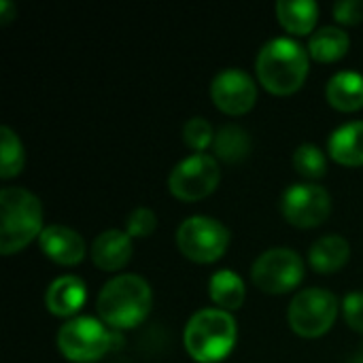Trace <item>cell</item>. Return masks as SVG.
<instances>
[{
    "label": "cell",
    "instance_id": "cell-15",
    "mask_svg": "<svg viewBox=\"0 0 363 363\" xmlns=\"http://www.w3.org/2000/svg\"><path fill=\"white\" fill-rule=\"evenodd\" d=\"M328 153L340 166H363V121H351L334 130L328 143Z\"/></svg>",
    "mask_w": 363,
    "mask_h": 363
},
{
    "label": "cell",
    "instance_id": "cell-7",
    "mask_svg": "<svg viewBox=\"0 0 363 363\" xmlns=\"http://www.w3.org/2000/svg\"><path fill=\"white\" fill-rule=\"evenodd\" d=\"M338 317V300L328 289H304L294 296L287 321L289 328L302 338H319L332 330Z\"/></svg>",
    "mask_w": 363,
    "mask_h": 363
},
{
    "label": "cell",
    "instance_id": "cell-9",
    "mask_svg": "<svg viewBox=\"0 0 363 363\" xmlns=\"http://www.w3.org/2000/svg\"><path fill=\"white\" fill-rule=\"evenodd\" d=\"M219 181H221V170L217 157L196 153L191 157H185L172 168L168 177V189L177 200L198 202L211 196L217 189Z\"/></svg>",
    "mask_w": 363,
    "mask_h": 363
},
{
    "label": "cell",
    "instance_id": "cell-23",
    "mask_svg": "<svg viewBox=\"0 0 363 363\" xmlns=\"http://www.w3.org/2000/svg\"><path fill=\"white\" fill-rule=\"evenodd\" d=\"M294 168L304 179H321L328 172L325 153L317 145H300L294 153Z\"/></svg>",
    "mask_w": 363,
    "mask_h": 363
},
{
    "label": "cell",
    "instance_id": "cell-22",
    "mask_svg": "<svg viewBox=\"0 0 363 363\" xmlns=\"http://www.w3.org/2000/svg\"><path fill=\"white\" fill-rule=\"evenodd\" d=\"M23 164H26L23 145L19 136L9 125H4L0 130V177L4 181L17 177L23 170Z\"/></svg>",
    "mask_w": 363,
    "mask_h": 363
},
{
    "label": "cell",
    "instance_id": "cell-14",
    "mask_svg": "<svg viewBox=\"0 0 363 363\" xmlns=\"http://www.w3.org/2000/svg\"><path fill=\"white\" fill-rule=\"evenodd\" d=\"M87 300V287L79 277H60L55 279L45 294V306L55 317H72L83 308Z\"/></svg>",
    "mask_w": 363,
    "mask_h": 363
},
{
    "label": "cell",
    "instance_id": "cell-29",
    "mask_svg": "<svg viewBox=\"0 0 363 363\" xmlns=\"http://www.w3.org/2000/svg\"><path fill=\"white\" fill-rule=\"evenodd\" d=\"M349 363H363V347L359 349V353H357V355H355V357H353Z\"/></svg>",
    "mask_w": 363,
    "mask_h": 363
},
{
    "label": "cell",
    "instance_id": "cell-10",
    "mask_svg": "<svg viewBox=\"0 0 363 363\" xmlns=\"http://www.w3.org/2000/svg\"><path fill=\"white\" fill-rule=\"evenodd\" d=\"M281 211L291 225L311 230L328 221L332 213V198L315 183H298L285 189Z\"/></svg>",
    "mask_w": 363,
    "mask_h": 363
},
{
    "label": "cell",
    "instance_id": "cell-18",
    "mask_svg": "<svg viewBox=\"0 0 363 363\" xmlns=\"http://www.w3.org/2000/svg\"><path fill=\"white\" fill-rule=\"evenodd\" d=\"M277 17L289 34L313 36V30L319 19V6L313 0H281L277 4Z\"/></svg>",
    "mask_w": 363,
    "mask_h": 363
},
{
    "label": "cell",
    "instance_id": "cell-5",
    "mask_svg": "<svg viewBox=\"0 0 363 363\" xmlns=\"http://www.w3.org/2000/svg\"><path fill=\"white\" fill-rule=\"evenodd\" d=\"M111 328L94 317H77L57 332V349L72 363L100 362L111 347Z\"/></svg>",
    "mask_w": 363,
    "mask_h": 363
},
{
    "label": "cell",
    "instance_id": "cell-12",
    "mask_svg": "<svg viewBox=\"0 0 363 363\" xmlns=\"http://www.w3.org/2000/svg\"><path fill=\"white\" fill-rule=\"evenodd\" d=\"M38 247L60 266H77L85 259V240L66 225H47L38 236Z\"/></svg>",
    "mask_w": 363,
    "mask_h": 363
},
{
    "label": "cell",
    "instance_id": "cell-11",
    "mask_svg": "<svg viewBox=\"0 0 363 363\" xmlns=\"http://www.w3.org/2000/svg\"><path fill=\"white\" fill-rule=\"evenodd\" d=\"M211 98L215 106L232 117L249 113L257 102L255 81L240 68L221 70L211 83Z\"/></svg>",
    "mask_w": 363,
    "mask_h": 363
},
{
    "label": "cell",
    "instance_id": "cell-28",
    "mask_svg": "<svg viewBox=\"0 0 363 363\" xmlns=\"http://www.w3.org/2000/svg\"><path fill=\"white\" fill-rule=\"evenodd\" d=\"M17 15V9L11 2H0V23H9Z\"/></svg>",
    "mask_w": 363,
    "mask_h": 363
},
{
    "label": "cell",
    "instance_id": "cell-19",
    "mask_svg": "<svg viewBox=\"0 0 363 363\" xmlns=\"http://www.w3.org/2000/svg\"><path fill=\"white\" fill-rule=\"evenodd\" d=\"M351 47V38L345 30L336 26H323L308 38V55L321 64L338 62L347 55Z\"/></svg>",
    "mask_w": 363,
    "mask_h": 363
},
{
    "label": "cell",
    "instance_id": "cell-24",
    "mask_svg": "<svg viewBox=\"0 0 363 363\" xmlns=\"http://www.w3.org/2000/svg\"><path fill=\"white\" fill-rule=\"evenodd\" d=\"M183 140H185L187 147H191L194 151L202 153L206 147L213 145L215 134H213V128H211V123H208L206 119L194 117V119H189V121L185 123V128H183Z\"/></svg>",
    "mask_w": 363,
    "mask_h": 363
},
{
    "label": "cell",
    "instance_id": "cell-21",
    "mask_svg": "<svg viewBox=\"0 0 363 363\" xmlns=\"http://www.w3.org/2000/svg\"><path fill=\"white\" fill-rule=\"evenodd\" d=\"M208 294H211V300L225 313L238 311L247 298V289H245L242 279L232 270L215 272L211 277V283H208Z\"/></svg>",
    "mask_w": 363,
    "mask_h": 363
},
{
    "label": "cell",
    "instance_id": "cell-16",
    "mask_svg": "<svg viewBox=\"0 0 363 363\" xmlns=\"http://www.w3.org/2000/svg\"><path fill=\"white\" fill-rule=\"evenodd\" d=\"M325 98L340 113H355L363 108V74L351 70L334 74L328 81Z\"/></svg>",
    "mask_w": 363,
    "mask_h": 363
},
{
    "label": "cell",
    "instance_id": "cell-8",
    "mask_svg": "<svg viewBox=\"0 0 363 363\" xmlns=\"http://www.w3.org/2000/svg\"><path fill=\"white\" fill-rule=\"evenodd\" d=\"M251 279L264 294L283 296L304 281V262L294 249H268L255 259Z\"/></svg>",
    "mask_w": 363,
    "mask_h": 363
},
{
    "label": "cell",
    "instance_id": "cell-13",
    "mask_svg": "<svg viewBox=\"0 0 363 363\" xmlns=\"http://www.w3.org/2000/svg\"><path fill=\"white\" fill-rule=\"evenodd\" d=\"M91 259L104 272H117L132 259V238L121 230H106L91 245Z\"/></svg>",
    "mask_w": 363,
    "mask_h": 363
},
{
    "label": "cell",
    "instance_id": "cell-17",
    "mask_svg": "<svg viewBox=\"0 0 363 363\" xmlns=\"http://www.w3.org/2000/svg\"><path fill=\"white\" fill-rule=\"evenodd\" d=\"M351 257V247L342 236L330 234L319 238L308 251V264L319 274H334L347 266Z\"/></svg>",
    "mask_w": 363,
    "mask_h": 363
},
{
    "label": "cell",
    "instance_id": "cell-26",
    "mask_svg": "<svg viewBox=\"0 0 363 363\" xmlns=\"http://www.w3.org/2000/svg\"><path fill=\"white\" fill-rule=\"evenodd\" d=\"M342 313H345V321L349 323L351 330L363 334V294L355 291L349 294L342 302Z\"/></svg>",
    "mask_w": 363,
    "mask_h": 363
},
{
    "label": "cell",
    "instance_id": "cell-4",
    "mask_svg": "<svg viewBox=\"0 0 363 363\" xmlns=\"http://www.w3.org/2000/svg\"><path fill=\"white\" fill-rule=\"evenodd\" d=\"M236 336V321L230 313L221 308H204L187 321L183 345L194 362L219 363L234 351Z\"/></svg>",
    "mask_w": 363,
    "mask_h": 363
},
{
    "label": "cell",
    "instance_id": "cell-27",
    "mask_svg": "<svg viewBox=\"0 0 363 363\" xmlns=\"http://www.w3.org/2000/svg\"><path fill=\"white\" fill-rule=\"evenodd\" d=\"M334 19L342 26H357L363 19V0H342L334 4Z\"/></svg>",
    "mask_w": 363,
    "mask_h": 363
},
{
    "label": "cell",
    "instance_id": "cell-6",
    "mask_svg": "<svg viewBox=\"0 0 363 363\" xmlns=\"http://www.w3.org/2000/svg\"><path fill=\"white\" fill-rule=\"evenodd\" d=\"M177 245L187 259L196 264H213L225 255L230 247V232L221 221L196 215L179 225Z\"/></svg>",
    "mask_w": 363,
    "mask_h": 363
},
{
    "label": "cell",
    "instance_id": "cell-25",
    "mask_svg": "<svg viewBox=\"0 0 363 363\" xmlns=\"http://www.w3.org/2000/svg\"><path fill=\"white\" fill-rule=\"evenodd\" d=\"M155 228H157V217L147 206L134 208L125 221V234L130 238H147L155 232Z\"/></svg>",
    "mask_w": 363,
    "mask_h": 363
},
{
    "label": "cell",
    "instance_id": "cell-2",
    "mask_svg": "<svg viewBox=\"0 0 363 363\" xmlns=\"http://www.w3.org/2000/svg\"><path fill=\"white\" fill-rule=\"evenodd\" d=\"M308 51L291 38L268 40L255 60L257 79L274 96L296 94L308 77Z\"/></svg>",
    "mask_w": 363,
    "mask_h": 363
},
{
    "label": "cell",
    "instance_id": "cell-3",
    "mask_svg": "<svg viewBox=\"0 0 363 363\" xmlns=\"http://www.w3.org/2000/svg\"><path fill=\"white\" fill-rule=\"evenodd\" d=\"M40 200L23 187L0 191V253L13 255L26 249L43 232Z\"/></svg>",
    "mask_w": 363,
    "mask_h": 363
},
{
    "label": "cell",
    "instance_id": "cell-1",
    "mask_svg": "<svg viewBox=\"0 0 363 363\" xmlns=\"http://www.w3.org/2000/svg\"><path fill=\"white\" fill-rule=\"evenodd\" d=\"M153 306V294L149 283L138 274H119L111 279L96 302L102 323L111 330L123 332L140 325Z\"/></svg>",
    "mask_w": 363,
    "mask_h": 363
},
{
    "label": "cell",
    "instance_id": "cell-20",
    "mask_svg": "<svg viewBox=\"0 0 363 363\" xmlns=\"http://www.w3.org/2000/svg\"><path fill=\"white\" fill-rule=\"evenodd\" d=\"M213 151H215L217 160H221L225 164H240L251 153V136L245 128H240L236 123H228L215 134Z\"/></svg>",
    "mask_w": 363,
    "mask_h": 363
}]
</instances>
